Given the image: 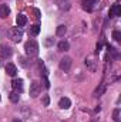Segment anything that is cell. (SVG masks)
<instances>
[{
  "mask_svg": "<svg viewBox=\"0 0 121 122\" xmlns=\"http://www.w3.org/2000/svg\"><path fill=\"white\" fill-rule=\"evenodd\" d=\"M24 50H26V54L30 56V57L37 56V53H38V44H37V41L36 40H29L24 44Z\"/></svg>",
  "mask_w": 121,
  "mask_h": 122,
  "instance_id": "obj_1",
  "label": "cell"
},
{
  "mask_svg": "<svg viewBox=\"0 0 121 122\" xmlns=\"http://www.w3.org/2000/svg\"><path fill=\"white\" fill-rule=\"evenodd\" d=\"M7 36H9V38L11 41L19 43L23 38V31H22V29H19V27H11L10 30L7 31Z\"/></svg>",
  "mask_w": 121,
  "mask_h": 122,
  "instance_id": "obj_2",
  "label": "cell"
},
{
  "mask_svg": "<svg viewBox=\"0 0 121 122\" xmlns=\"http://www.w3.org/2000/svg\"><path fill=\"white\" fill-rule=\"evenodd\" d=\"M71 64H73V61L70 57H63L60 60V64H59V67H60L61 71H68L70 68H71Z\"/></svg>",
  "mask_w": 121,
  "mask_h": 122,
  "instance_id": "obj_3",
  "label": "cell"
},
{
  "mask_svg": "<svg viewBox=\"0 0 121 122\" xmlns=\"http://www.w3.org/2000/svg\"><path fill=\"white\" fill-rule=\"evenodd\" d=\"M11 88H13V91L17 92V94L23 92V80H13L11 81Z\"/></svg>",
  "mask_w": 121,
  "mask_h": 122,
  "instance_id": "obj_4",
  "label": "cell"
},
{
  "mask_svg": "<svg viewBox=\"0 0 121 122\" xmlns=\"http://www.w3.org/2000/svg\"><path fill=\"white\" fill-rule=\"evenodd\" d=\"M40 91H41V87H40V84L38 82H31L30 85V95L33 97V98H36V97H38V94H40Z\"/></svg>",
  "mask_w": 121,
  "mask_h": 122,
  "instance_id": "obj_5",
  "label": "cell"
},
{
  "mask_svg": "<svg viewBox=\"0 0 121 122\" xmlns=\"http://www.w3.org/2000/svg\"><path fill=\"white\" fill-rule=\"evenodd\" d=\"M6 72H7V75H10V77H14L16 74H17V68H16V65L14 64H11V62H9L7 65H6Z\"/></svg>",
  "mask_w": 121,
  "mask_h": 122,
  "instance_id": "obj_6",
  "label": "cell"
},
{
  "mask_svg": "<svg viewBox=\"0 0 121 122\" xmlns=\"http://www.w3.org/2000/svg\"><path fill=\"white\" fill-rule=\"evenodd\" d=\"M11 48L10 47H7V46H0V56L3 57V58H7V57H10L11 56Z\"/></svg>",
  "mask_w": 121,
  "mask_h": 122,
  "instance_id": "obj_7",
  "label": "cell"
},
{
  "mask_svg": "<svg viewBox=\"0 0 121 122\" xmlns=\"http://www.w3.org/2000/svg\"><path fill=\"white\" fill-rule=\"evenodd\" d=\"M59 107H60L61 109H68L71 107V101L64 97V98H61L60 101H59Z\"/></svg>",
  "mask_w": 121,
  "mask_h": 122,
  "instance_id": "obj_8",
  "label": "cell"
},
{
  "mask_svg": "<svg viewBox=\"0 0 121 122\" xmlns=\"http://www.w3.org/2000/svg\"><path fill=\"white\" fill-rule=\"evenodd\" d=\"M9 14H10L9 6H7V4H0V17H1V19H6Z\"/></svg>",
  "mask_w": 121,
  "mask_h": 122,
  "instance_id": "obj_9",
  "label": "cell"
},
{
  "mask_svg": "<svg viewBox=\"0 0 121 122\" xmlns=\"http://www.w3.org/2000/svg\"><path fill=\"white\" fill-rule=\"evenodd\" d=\"M121 14V7L118 4H114L111 9H110V17H117Z\"/></svg>",
  "mask_w": 121,
  "mask_h": 122,
  "instance_id": "obj_10",
  "label": "cell"
},
{
  "mask_svg": "<svg viewBox=\"0 0 121 122\" xmlns=\"http://www.w3.org/2000/svg\"><path fill=\"white\" fill-rule=\"evenodd\" d=\"M16 23H17V26H19V27H23V26H26V24H27V17H26L24 14H19V16H17V19H16Z\"/></svg>",
  "mask_w": 121,
  "mask_h": 122,
  "instance_id": "obj_11",
  "label": "cell"
},
{
  "mask_svg": "<svg viewBox=\"0 0 121 122\" xmlns=\"http://www.w3.org/2000/svg\"><path fill=\"white\" fill-rule=\"evenodd\" d=\"M59 9L61 10H68L70 9V0H57Z\"/></svg>",
  "mask_w": 121,
  "mask_h": 122,
  "instance_id": "obj_12",
  "label": "cell"
},
{
  "mask_svg": "<svg viewBox=\"0 0 121 122\" xmlns=\"http://www.w3.org/2000/svg\"><path fill=\"white\" fill-rule=\"evenodd\" d=\"M57 47H59L60 51H67V50H70V44H68L67 41H60V43L57 44Z\"/></svg>",
  "mask_w": 121,
  "mask_h": 122,
  "instance_id": "obj_13",
  "label": "cell"
},
{
  "mask_svg": "<svg viewBox=\"0 0 121 122\" xmlns=\"http://www.w3.org/2000/svg\"><path fill=\"white\" fill-rule=\"evenodd\" d=\"M9 98H10V101H11V102H14V104H16V102H19V99H20V95H19V94H17V92H11V94H10V97H9Z\"/></svg>",
  "mask_w": 121,
  "mask_h": 122,
  "instance_id": "obj_14",
  "label": "cell"
},
{
  "mask_svg": "<svg viewBox=\"0 0 121 122\" xmlns=\"http://www.w3.org/2000/svg\"><path fill=\"white\" fill-rule=\"evenodd\" d=\"M38 33H40V26L34 24V26H31V27H30V34H31V36H37Z\"/></svg>",
  "mask_w": 121,
  "mask_h": 122,
  "instance_id": "obj_15",
  "label": "cell"
},
{
  "mask_svg": "<svg viewBox=\"0 0 121 122\" xmlns=\"http://www.w3.org/2000/svg\"><path fill=\"white\" fill-rule=\"evenodd\" d=\"M66 31H67V29H66V26H63V24H61V26H59V27H57V30H56V33H57V36H64V34H66Z\"/></svg>",
  "mask_w": 121,
  "mask_h": 122,
  "instance_id": "obj_16",
  "label": "cell"
},
{
  "mask_svg": "<svg viewBox=\"0 0 121 122\" xmlns=\"http://www.w3.org/2000/svg\"><path fill=\"white\" fill-rule=\"evenodd\" d=\"M113 38H114L116 41H120L121 40V33L120 31H113Z\"/></svg>",
  "mask_w": 121,
  "mask_h": 122,
  "instance_id": "obj_17",
  "label": "cell"
},
{
  "mask_svg": "<svg viewBox=\"0 0 121 122\" xmlns=\"http://www.w3.org/2000/svg\"><path fill=\"white\" fill-rule=\"evenodd\" d=\"M49 104H50V97L49 95H44L43 97V105L44 107H49Z\"/></svg>",
  "mask_w": 121,
  "mask_h": 122,
  "instance_id": "obj_18",
  "label": "cell"
},
{
  "mask_svg": "<svg viewBox=\"0 0 121 122\" xmlns=\"http://www.w3.org/2000/svg\"><path fill=\"white\" fill-rule=\"evenodd\" d=\"M33 14H34V19H40V10L38 9H33Z\"/></svg>",
  "mask_w": 121,
  "mask_h": 122,
  "instance_id": "obj_19",
  "label": "cell"
},
{
  "mask_svg": "<svg viewBox=\"0 0 121 122\" xmlns=\"http://www.w3.org/2000/svg\"><path fill=\"white\" fill-rule=\"evenodd\" d=\"M43 82H44V87H46V88H49V87H50V82H49V80H47V77H46V75H43Z\"/></svg>",
  "mask_w": 121,
  "mask_h": 122,
  "instance_id": "obj_20",
  "label": "cell"
},
{
  "mask_svg": "<svg viewBox=\"0 0 121 122\" xmlns=\"http://www.w3.org/2000/svg\"><path fill=\"white\" fill-rule=\"evenodd\" d=\"M103 92H104V85H101V88L95 91V97H98V95H100V94H103Z\"/></svg>",
  "mask_w": 121,
  "mask_h": 122,
  "instance_id": "obj_21",
  "label": "cell"
},
{
  "mask_svg": "<svg viewBox=\"0 0 121 122\" xmlns=\"http://www.w3.org/2000/svg\"><path fill=\"white\" fill-rule=\"evenodd\" d=\"M19 60H20V64H22L23 67H26V65H27V64H26V58H24V57H19Z\"/></svg>",
  "mask_w": 121,
  "mask_h": 122,
  "instance_id": "obj_22",
  "label": "cell"
},
{
  "mask_svg": "<svg viewBox=\"0 0 121 122\" xmlns=\"http://www.w3.org/2000/svg\"><path fill=\"white\" fill-rule=\"evenodd\" d=\"M114 119H116V121H118V109H116V111H114Z\"/></svg>",
  "mask_w": 121,
  "mask_h": 122,
  "instance_id": "obj_23",
  "label": "cell"
},
{
  "mask_svg": "<svg viewBox=\"0 0 121 122\" xmlns=\"http://www.w3.org/2000/svg\"><path fill=\"white\" fill-rule=\"evenodd\" d=\"M11 122H23V121H22V119H13Z\"/></svg>",
  "mask_w": 121,
  "mask_h": 122,
  "instance_id": "obj_24",
  "label": "cell"
},
{
  "mask_svg": "<svg viewBox=\"0 0 121 122\" xmlns=\"http://www.w3.org/2000/svg\"><path fill=\"white\" fill-rule=\"evenodd\" d=\"M0 98H1V97H0Z\"/></svg>",
  "mask_w": 121,
  "mask_h": 122,
  "instance_id": "obj_25",
  "label": "cell"
}]
</instances>
